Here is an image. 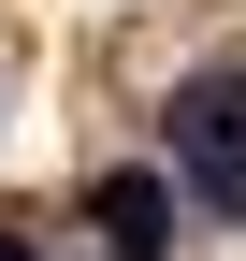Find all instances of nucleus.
Listing matches in <instances>:
<instances>
[{
	"label": "nucleus",
	"instance_id": "obj_1",
	"mask_svg": "<svg viewBox=\"0 0 246 261\" xmlns=\"http://www.w3.org/2000/svg\"><path fill=\"white\" fill-rule=\"evenodd\" d=\"M160 145H174V174H189L218 218H246V73H189L160 102Z\"/></svg>",
	"mask_w": 246,
	"mask_h": 261
},
{
	"label": "nucleus",
	"instance_id": "obj_2",
	"mask_svg": "<svg viewBox=\"0 0 246 261\" xmlns=\"http://www.w3.org/2000/svg\"><path fill=\"white\" fill-rule=\"evenodd\" d=\"M174 189H189V174H145V160H131V174L87 189V232H102L116 261H160V247H174Z\"/></svg>",
	"mask_w": 246,
	"mask_h": 261
},
{
	"label": "nucleus",
	"instance_id": "obj_3",
	"mask_svg": "<svg viewBox=\"0 0 246 261\" xmlns=\"http://www.w3.org/2000/svg\"><path fill=\"white\" fill-rule=\"evenodd\" d=\"M0 261H44V247H29V232H0Z\"/></svg>",
	"mask_w": 246,
	"mask_h": 261
}]
</instances>
